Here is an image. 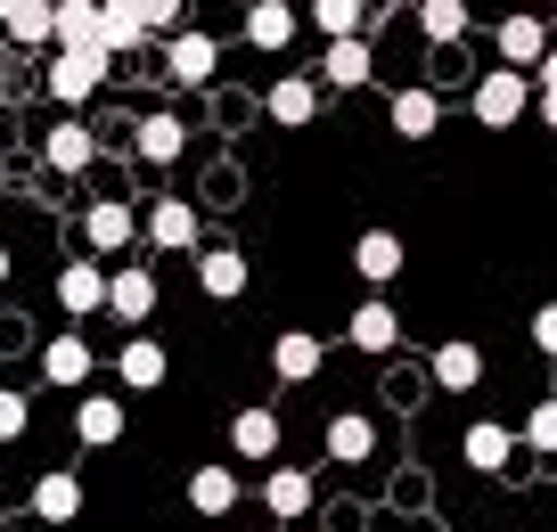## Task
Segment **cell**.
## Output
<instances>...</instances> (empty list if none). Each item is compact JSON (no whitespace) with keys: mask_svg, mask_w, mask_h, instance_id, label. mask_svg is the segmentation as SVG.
Returning a JSON list of instances; mask_svg holds the SVG:
<instances>
[{"mask_svg":"<svg viewBox=\"0 0 557 532\" xmlns=\"http://www.w3.org/2000/svg\"><path fill=\"white\" fill-rule=\"evenodd\" d=\"M107 74H115V58L90 41V50H50V74H41V90H50L58 107H90L107 90Z\"/></svg>","mask_w":557,"mask_h":532,"instance_id":"1","label":"cell"},{"mask_svg":"<svg viewBox=\"0 0 557 532\" xmlns=\"http://www.w3.org/2000/svg\"><path fill=\"white\" fill-rule=\"evenodd\" d=\"M139 230H148L157 255H206V222H197L189 197H157V206L139 213Z\"/></svg>","mask_w":557,"mask_h":532,"instance_id":"2","label":"cell"},{"mask_svg":"<svg viewBox=\"0 0 557 532\" xmlns=\"http://www.w3.org/2000/svg\"><path fill=\"white\" fill-rule=\"evenodd\" d=\"M524 107H533V74H508V66L475 74V123H484V132L524 123Z\"/></svg>","mask_w":557,"mask_h":532,"instance_id":"3","label":"cell"},{"mask_svg":"<svg viewBox=\"0 0 557 532\" xmlns=\"http://www.w3.org/2000/svg\"><path fill=\"white\" fill-rule=\"evenodd\" d=\"M213 66H222V50H213V34H197V25H181V34L164 41V74H173V90H206Z\"/></svg>","mask_w":557,"mask_h":532,"instance_id":"4","label":"cell"},{"mask_svg":"<svg viewBox=\"0 0 557 532\" xmlns=\"http://www.w3.org/2000/svg\"><path fill=\"white\" fill-rule=\"evenodd\" d=\"M255 492H262V508H271L278 524H296V516H312V508H320V483L304 475V467H287V459H278V467H262V483H255Z\"/></svg>","mask_w":557,"mask_h":532,"instance_id":"5","label":"cell"},{"mask_svg":"<svg viewBox=\"0 0 557 532\" xmlns=\"http://www.w3.org/2000/svg\"><path fill=\"white\" fill-rule=\"evenodd\" d=\"M492 50H500L508 74H541V58H549V25H541V17H500V25H492Z\"/></svg>","mask_w":557,"mask_h":532,"instance_id":"6","label":"cell"},{"mask_svg":"<svg viewBox=\"0 0 557 532\" xmlns=\"http://www.w3.org/2000/svg\"><path fill=\"white\" fill-rule=\"evenodd\" d=\"M90 361H99V352L83 344V327H66V336L41 344V378H50L58 394H83V385H90Z\"/></svg>","mask_w":557,"mask_h":532,"instance_id":"7","label":"cell"},{"mask_svg":"<svg viewBox=\"0 0 557 532\" xmlns=\"http://www.w3.org/2000/svg\"><path fill=\"white\" fill-rule=\"evenodd\" d=\"M459 459H468L475 475H508V459H517V426H500V418H475V426L459 434Z\"/></svg>","mask_w":557,"mask_h":532,"instance_id":"8","label":"cell"},{"mask_svg":"<svg viewBox=\"0 0 557 532\" xmlns=\"http://www.w3.org/2000/svg\"><path fill=\"white\" fill-rule=\"evenodd\" d=\"M132 238H139V213L123 206V197H99V206L83 213V246L90 255H123Z\"/></svg>","mask_w":557,"mask_h":532,"instance_id":"9","label":"cell"},{"mask_svg":"<svg viewBox=\"0 0 557 532\" xmlns=\"http://www.w3.org/2000/svg\"><path fill=\"white\" fill-rule=\"evenodd\" d=\"M320 361H329V344H320L312 327H287V336H271V369H278V385H312V378H320Z\"/></svg>","mask_w":557,"mask_h":532,"instance_id":"10","label":"cell"},{"mask_svg":"<svg viewBox=\"0 0 557 532\" xmlns=\"http://www.w3.org/2000/svg\"><path fill=\"white\" fill-rule=\"evenodd\" d=\"M41 164L50 172H90L99 164V132H90V123H50V139H41Z\"/></svg>","mask_w":557,"mask_h":532,"instance_id":"11","label":"cell"},{"mask_svg":"<svg viewBox=\"0 0 557 532\" xmlns=\"http://www.w3.org/2000/svg\"><path fill=\"white\" fill-rule=\"evenodd\" d=\"M262 115H271L278 132H304V123L320 115V83H312V74H287L278 90H262Z\"/></svg>","mask_w":557,"mask_h":532,"instance_id":"12","label":"cell"},{"mask_svg":"<svg viewBox=\"0 0 557 532\" xmlns=\"http://www.w3.org/2000/svg\"><path fill=\"white\" fill-rule=\"evenodd\" d=\"M401 262H410V246H401L394 230H361V246H352V271H361L369 287H394Z\"/></svg>","mask_w":557,"mask_h":532,"instance_id":"13","label":"cell"},{"mask_svg":"<svg viewBox=\"0 0 557 532\" xmlns=\"http://www.w3.org/2000/svg\"><path fill=\"white\" fill-rule=\"evenodd\" d=\"M385 123H394L401 139H435V132H443V99L410 83V90H394V99H385Z\"/></svg>","mask_w":557,"mask_h":532,"instance_id":"14","label":"cell"},{"mask_svg":"<svg viewBox=\"0 0 557 532\" xmlns=\"http://www.w3.org/2000/svg\"><path fill=\"white\" fill-rule=\"evenodd\" d=\"M320 443H329V459H336V467H369V459H377V418H352V410H336Z\"/></svg>","mask_w":557,"mask_h":532,"instance_id":"15","label":"cell"},{"mask_svg":"<svg viewBox=\"0 0 557 532\" xmlns=\"http://www.w3.org/2000/svg\"><path fill=\"white\" fill-rule=\"evenodd\" d=\"M369 74H377V50L361 41H329V58H320V90H361Z\"/></svg>","mask_w":557,"mask_h":532,"instance_id":"16","label":"cell"},{"mask_svg":"<svg viewBox=\"0 0 557 532\" xmlns=\"http://www.w3.org/2000/svg\"><path fill=\"white\" fill-rule=\"evenodd\" d=\"M58 304L74 311V320H90V311H107V271L90 255H74L66 271H58Z\"/></svg>","mask_w":557,"mask_h":532,"instance_id":"17","label":"cell"},{"mask_svg":"<svg viewBox=\"0 0 557 532\" xmlns=\"http://www.w3.org/2000/svg\"><path fill=\"white\" fill-rule=\"evenodd\" d=\"M0 25H9V41H25V50H41V41L58 50V0H0Z\"/></svg>","mask_w":557,"mask_h":532,"instance_id":"18","label":"cell"},{"mask_svg":"<svg viewBox=\"0 0 557 532\" xmlns=\"http://www.w3.org/2000/svg\"><path fill=\"white\" fill-rule=\"evenodd\" d=\"M107 311H115V320H148V311H157V271H148V262H132V271H115L107 279Z\"/></svg>","mask_w":557,"mask_h":532,"instance_id":"19","label":"cell"},{"mask_svg":"<svg viewBox=\"0 0 557 532\" xmlns=\"http://www.w3.org/2000/svg\"><path fill=\"white\" fill-rule=\"evenodd\" d=\"M394 336H401V320H394V304H385V295H369V304L345 320V344H352V352H394Z\"/></svg>","mask_w":557,"mask_h":532,"instance_id":"20","label":"cell"},{"mask_svg":"<svg viewBox=\"0 0 557 532\" xmlns=\"http://www.w3.org/2000/svg\"><path fill=\"white\" fill-rule=\"evenodd\" d=\"M34 516L41 524H74V516H83V475H66V467L34 475Z\"/></svg>","mask_w":557,"mask_h":532,"instance_id":"21","label":"cell"},{"mask_svg":"<svg viewBox=\"0 0 557 532\" xmlns=\"http://www.w3.org/2000/svg\"><path fill=\"white\" fill-rule=\"evenodd\" d=\"M74 434H83L90 450L123 443V401L115 394H74Z\"/></svg>","mask_w":557,"mask_h":532,"instance_id":"22","label":"cell"},{"mask_svg":"<svg viewBox=\"0 0 557 532\" xmlns=\"http://www.w3.org/2000/svg\"><path fill=\"white\" fill-rule=\"evenodd\" d=\"M230 450L278 467V410H238V418H230Z\"/></svg>","mask_w":557,"mask_h":532,"instance_id":"23","label":"cell"},{"mask_svg":"<svg viewBox=\"0 0 557 532\" xmlns=\"http://www.w3.org/2000/svg\"><path fill=\"white\" fill-rule=\"evenodd\" d=\"M238 499H246V483L230 475L222 459H206V467H197V475H189V508H197V516H230V508H238Z\"/></svg>","mask_w":557,"mask_h":532,"instance_id":"24","label":"cell"},{"mask_svg":"<svg viewBox=\"0 0 557 532\" xmlns=\"http://www.w3.org/2000/svg\"><path fill=\"white\" fill-rule=\"evenodd\" d=\"M164 369H173V361H164V344H157V336H132V344L115 352V378L132 385V394H157Z\"/></svg>","mask_w":557,"mask_h":532,"instance_id":"25","label":"cell"},{"mask_svg":"<svg viewBox=\"0 0 557 532\" xmlns=\"http://www.w3.org/2000/svg\"><path fill=\"white\" fill-rule=\"evenodd\" d=\"M132 139H139V156H148V164H173V156L189 148V123H181L173 107H157V115L132 123Z\"/></svg>","mask_w":557,"mask_h":532,"instance_id":"26","label":"cell"},{"mask_svg":"<svg viewBox=\"0 0 557 532\" xmlns=\"http://www.w3.org/2000/svg\"><path fill=\"white\" fill-rule=\"evenodd\" d=\"M197 279H206L213 304H238L246 295V255L238 246H206V255H197Z\"/></svg>","mask_w":557,"mask_h":532,"instance_id":"27","label":"cell"},{"mask_svg":"<svg viewBox=\"0 0 557 532\" xmlns=\"http://www.w3.org/2000/svg\"><path fill=\"white\" fill-rule=\"evenodd\" d=\"M435 385L443 394H475V385H484V352H475V344H435Z\"/></svg>","mask_w":557,"mask_h":532,"instance_id":"28","label":"cell"},{"mask_svg":"<svg viewBox=\"0 0 557 532\" xmlns=\"http://www.w3.org/2000/svg\"><path fill=\"white\" fill-rule=\"evenodd\" d=\"M296 9H287V0H255V9H246V41H255V50H287V41H296Z\"/></svg>","mask_w":557,"mask_h":532,"instance_id":"29","label":"cell"},{"mask_svg":"<svg viewBox=\"0 0 557 532\" xmlns=\"http://www.w3.org/2000/svg\"><path fill=\"white\" fill-rule=\"evenodd\" d=\"M99 41V0H58V50H90Z\"/></svg>","mask_w":557,"mask_h":532,"instance_id":"30","label":"cell"},{"mask_svg":"<svg viewBox=\"0 0 557 532\" xmlns=\"http://www.w3.org/2000/svg\"><path fill=\"white\" fill-rule=\"evenodd\" d=\"M410 25H418L426 41H435V50H451V41L468 34V9H459V0H426V9H418Z\"/></svg>","mask_w":557,"mask_h":532,"instance_id":"31","label":"cell"},{"mask_svg":"<svg viewBox=\"0 0 557 532\" xmlns=\"http://www.w3.org/2000/svg\"><path fill=\"white\" fill-rule=\"evenodd\" d=\"M517 450H533V459H557V394L524 410V426H517Z\"/></svg>","mask_w":557,"mask_h":532,"instance_id":"32","label":"cell"},{"mask_svg":"<svg viewBox=\"0 0 557 532\" xmlns=\"http://www.w3.org/2000/svg\"><path fill=\"white\" fill-rule=\"evenodd\" d=\"M312 25H320L329 41H361L369 9H361V0H320V9H312Z\"/></svg>","mask_w":557,"mask_h":532,"instance_id":"33","label":"cell"},{"mask_svg":"<svg viewBox=\"0 0 557 532\" xmlns=\"http://www.w3.org/2000/svg\"><path fill=\"white\" fill-rule=\"evenodd\" d=\"M25 426H34V410H25V394H0V443H17Z\"/></svg>","mask_w":557,"mask_h":532,"instance_id":"34","label":"cell"},{"mask_svg":"<svg viewBox=\"0 0 557 532\" xmlns=\"http://www.w3.org/2000/svg\"><path fill=\"white\" fill-rule=\"evenodd\" d=\"M533 352H549V361H557V304L533 311Z\"/></svg>","mask_w":557,"mask_h":532,"instance_id":"35","label":"cell"},{"mask_svg":"<svg viewBox=\"0 0 557 532\" xmlns=\"http://www.w3.org/2000/svg\"><path fill=\"white\" fill-rule=\"evenodd\" d=\"M533 90H549V99H557V41H549V58H541V74H533Z\"/></svg>","mask_w":557,"mask_h":532,"instance_id":"36","label":"cell"},{"mask_svg":"<svg viewBox=\"0 0 557 532\" xmlns=\"http://www.w3.org/2000/svg\"><path fill=\"white\" fill-rule=\"evenodd\" d=\"M533 107H541V132H557V99L549 90H533Z\"/></svg>","mask_w":557,"mask_h":532,"instance_id":"37","label":"cell"},{"mask_svg":"<svg viewBox=\"0 0 557 532\" xmlns=\"http://www.w3.org/2000/svg\"><path fill=\"white\" fill-rule=\"evenodd\" d=\"M0 287H9V246H0Z\"/></svg>","mask_w":557,"mask_h":532,"instance_id":"38","label":"cell"},{"mask_svg":"<svg viewBox=\"0 0 557 532\" xmlns=\"http://www.w3.org/2000/svg\"><path fill=\"white\" fill-rule=\"evenodd\" d=\"M0 532H9V516H0Z\"/></svg>","mask_w":557,"mask_h":532,"instance_id":"39","label":"cell"}]
</instances>
